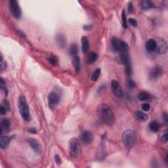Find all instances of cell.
<instances>
[{
    "label": "cell",
    "instance_id": "1",
    "mask_svg": "<svg viewBox=\"0 0 168 168\" xmlns=\"http://www.w3.org/2000/svg\"><path fill=\"white\" fill-rule=\"evenodd\" d=\"M97 114L100 122L111 126L114 124L115 118L111 108L106 104H99L97 108Z\"/></svg>",
    "mask_w": 168,
    "mask_h": 168
},
{
    "label": "cell",
    "instance_id": "2",
    "mask_svg": "<svg viewBox=\"0 0 168 168\" xmlns=\"http://www.w3.org/2000/svg\"><path fill=\"white\" fill-rule=\"evenodd\" d=\"M122 139L125 148L130 150L135 145L137 141V134L134 130H126L122 133Z\"/></svg>",
    "mask_w": 168,
    "mask_h": 168
},
{
    "label": "cell",
    "instance_id": "3",
    "mask_svg": "<svg viewBox=\"0 0 168 168\" xmlns=\"http://www.w3.org/2000/svg\"><path fill=\"white\" fill-rule=\"evenodd\" d=\"M18 107L19 113L22 119L26 122H29L31 119L30 109H29L28 102L24 96H20L18 99Z\"/></svg>",
    "mask_w": 168,
    "mask_h": 168
},
{
    "label": "cell",
    "instance_id": "4",
    "mask_svg": "<svg viewBox=\"0 0 168 168\" xmlns=\"http://www.w3.org/2000/svg\"><path fill=\"white\" fill-rule=\"evenodd\" d=\"M111 45L112 49L115 51L121 52H127L129 50V46L125 41L122 39H118L117 38H113L111 41Z\"/></svg>",
    "mask_w": 168,
    "mask_h": 168
},
{
    "label": "cell",
    "instance_id": "5",
    "mask_svg": "<svg viewBox=\"0 0 168 168\" xmlns=\"http://www.w3.org/2000/svg\"><path fill=\"white\" fill-rule=\"evenodd\" d=\"M8 6H9V9L10 14L14 18L18 19L21 17L22 15V11L21 9L18 4V2L16 0H10L8 2Z\"/></svg>",
    "mask_w": 168,
    "mask_h": 168
},
{
    "label": "cell",
    "instance_id": "6",
    "mask_svg": "<svg viewBox=\"0 0 168 168\" xmlns=\"http://www.w3.org/2000/svg\"><path fill=\"white\" fill-rule=\"evenodd\" d=\"M70 154L72 158H76L78 156L80 151V145L78 140L76 138L71 139L69 142Z\"/></svg>",
    "mask_w": 168,
    "mask_h": 168
},
{
    "label": "cell",
    "instance_id": "7",
    "mask_svg": "<svg viewBox=\"0 0 168 168\" xmlns=\"http://www.w3.org/2000/svg\"><path fill=\"white\" fill-rule=\"evenodd\" d=\"M60 101V96L59 93L57 92L52 91L48 95V103L49 106L51 108H54L59 104Z\"/></svg>",
    "mask_w": 168,
    "mask_h": 168
},
{
    "label": "cell",
    "instance_id": "8",
    "mask_svg": "<svg viewBox=\"0 0 168 168\" xmlns=\"http://www.w3.org/2000/svg\"><path fill=\"white\" fill-rule=\"evenodd\" d=\"M156 41V51L158 54L164 55L167 51V44L164 39L158 38Z\"/></svg>",
    "mask_w": 168,
    "mask_h": 168
},
{
    "label": "cell",
    "instance_id": "9",
    "mask_svg": "<svg viewBox=\"0 0 168 168\" xmlns=\"http://www.w3.org/2000/svg\"><path fill=\"white\" fill-rule=\"evenodd\" d=\"M111 89L112 93L118 98H122L123 95V90L120 83L116 80H112L111 82Z\"/></svg>",
    "mask_w": 168,
    "mask_h": 168
},
{
    "label": "cell",
    "instance_id": "10",
    "mask_svg": "<svg viewBox=\"0 0 168 168\" xmlns=\"http://www.w3.org/2000/svg\"><path fill=\"white\" fill-rule=\"evenodd\" d=\"M27 142L35 153H40L41 150V146L38 141L33 138H29L27 139Z\"/></svg>",
    "mask_w": 168,
    "mask_h": 168
},
{
    "label": "cell",
    "instance_id": "11",
    "mask_svg": "<svg viewBox=\"0 0 168 168\" xmlns=\"http://www.w3.org/2000/svg\"><path fill=\"white\" fill-rule=\"evenodd\" d=\"M81 139L83 144H90L93 140V133L89 131H84L83 132L81 133Z\"/></svg>",
    "mask_w": 168,
    "mask_h": 168
},
{
    "label": "cell",
    "instance_id": "12",
    "mask_svg": "<svg viewBox=\"0 0 168 168\" xmlns=\"http://www.w3.org/2000/svg\"><path fill=\"white\" fill-rule=\"evenodd\" d=\"M15 137L14 135L11 136H1L0 139V146L1 148L4 150H6L8 146H9L10 142L12 141V139Z\"/></svg>",
    "mask_w": 168,
    "mask_h": 168
},
{
    "label": "cell",
    "instance_id": "13",
    "mask_svg": "<svg viewBox=\"0 0 168 168\" xmlns=\"http://www.w3.org/2000/svg\"><path fill=\"white\" fill-rule=\"evenodd\" d=\"M162 68L159 66H156L153 68V69H152V70L150 71V72L149 74V77L151 80H156V79L160 77V75L162 74Z\"/></svg>",
    "mask_w": 168,
    "mask_h": 168
},
{
    "label": "cell",
    "instance_id": "14",
    "mask_svg": "<svg viewBox=\"0 0 168 168\" xmlns=\"http://www.w3.org/2000/svg\"><path fill=\"white\" fill-rule=\"evenodd\" d=\"M145 48L148 52H153L156 49V41L154 39H149L145 43Z\"/></svg>",
    "mask_w": 168,
    "mask_h": 168
},
{
    "label": "cell",
    "instance_id": "15",
    "mask_svg": "<svg viewBox=\"0 0 168 168\" xmlns=\"http://www.w3.org/2000/svg\"><path fill=\"white\" fill-rule=\"evenodd\" d=\"M120 62L122 63V64L124 65L125 66L131 65L130 57V55H129L127 52H121V54L120 55Z\"/></svg>",
    "mask_w": 168,
    "mask_h": 168
},
{
    "label": "cell",
    "instance_id": "16",
    "mask_svg": "<svg viewBox=\"0 0 168 168\" xmlns=\"http://www.w3.org/2000/svg\"><path fill=\"white\" fill-rule=\"evenodd\" d=\"M10 127V123L9 119L4 118L1 122V127H0V135H2L3 132H6L9 130Z\"/></svg>",
    "mask_w": 168,
    "mask_h": 168
},
{
    "label": "cell",
    "instance_id": "17",
    "mask_svg": "<svg viewBox=\"0 0 168 168\" xmlns=\"http://www.w3.org/2000/svg\"><path fill=\"white\" fill-rule=\"evenodd\" d=\"M56 41L58 46L61 48L64 47L66 44V39L64 36L62 35V34H59L56 36Z\"/></svg>",
    "mask_w": 168,
    "mask_h": 168
},
{
    "label": "cell",
    "instance_id": "18",
    "mask_svg": "<svg viewBox=\"0 0 168 168\" xmlns=\"http://www.w3.org/2000/svg\"><path fill=\"white\" fill-rule=\"evenodd\" d=\"M72 64L74 67L75 68L76 72H80L81 70V60L78 56H74L72 60Z\"/></svg>",
    "mask_w": 168,
    "mask_h": 168
},
{
    "label": "cell",
    "instance_id": "19",
    "mask_svg": "<svg viewBox=\"0 0 168 168\" xmlns=\"http://www.w3.org/2000/svg\"><path fill=\"white\" fill-rule=\"evenodd\" d=\"M81 49H82L83 52H88L89 49V40L86 36H82L81 38Z\"/></svg>",
    "mask_w": 168,
    "mask_h": 168
},
{
    "label": "cell",
    "instance_id": "20",
    "mask_svg": "<svg viewBox=\"0 0 168 168\" xmlns=\"http://www.w3.org/2000/svg\"><path fill=\"white\" fill-rule=\"evenodd\" d=\"M98 55L94 52H91L89 54L88 59H87V63L88 64H93L94 62H96V60L98 59Z\"/></svg>",
    "mask_w": 168,
    "mask_h": 168
},
{
    "label": "cell",
    "instance_id": "21",
    "mask_svg": "<svg viewBox=\"0 0 168 168\" xmlns=\"http://www.w3.org/2000/svg\"><path fill=\"white\" fill-rule=\"evenodd\" d=\"M135 116L136 119L139 121H141V122H145V121L148 119V115L141 111L136 112L135 113Z\"/></svg>",
    "mask_w": 168,
    "mask_h": 168
},
{
    "label": "cell",
    "instance_id": "22",
    "mask_svg": "<svg viewBox=\"0 0 168 168\" xmlns=\"http://www.w3.org/2000/svg\"><path fill=\"white\" fill-rule=\"evenodd\" d=\"M141 7L144 10H148L154 7V5L153 3L148 0H144L141 1Z\"/></svg>",
    "mask_w": 168,
    "mask_h": 168
},
{
    "label": "cell",
    "instance_id": "23",
    "mask_svg": "<svg viewBox=\"0 0 168 168\" xmlns=\"http://www.w3.org/2000/svg\"><path fill=\"white\" fill-rule=\"evenodd\" d=\"M149 128L152 132L156 133L159 130L160 125L156 121H152V122L149 123Z\"/></svg>",
    "mask_w": 168,
    "mask_h": 168
},
{
    "label": "cell",
    "instance_id": "24",
    "mask_svg": "<svg viewBox=\"0 0 168 168\" xmlns=\"http://www.w3.org/2000/svg\"><path fill=\"white\" fill-rule=\"evenodd\" d=\"M138 98L141 101H146L147 100L150 99V94L147 93V92L142 91L139 94Z\"/></svg>",
    "mask_w": 168,
    "mask_h": 168
},
{
    "label": "cell",
    "instance_id": "25",
    "mask_svg": "<svg viewBox=\"0 0 168 168\" xmlns=\"http://www.w3.org/2000/svg\"><path fill=\"white\" fill-rule=\"evenodd\" d=\"M69 52L70 54L71 55H73L74 57L76 56L77 54L78 53V46L77 44L76 43H72L71 46H70L69 48Z\"/></svg>",
    "mask_w": 168,
    "mask_h": 168
},
{
    "label": "cell",
    "instance_id": "26",
    "mask_svg": "<svg viewBox=\"0 0 168 168\" xmlns=\"http://www.w3.org/2000/svg\"><path fill=\"white\" fill-rule=\"evenodd\" d=\"M101 69L100 68H97L95 70H94V72L92 74L91 76V80L93 81H96L98 80V79L99 78V76L101 74Z\"/></svg>",
    "mask_w": 168,
    "mask_h": 168
},
{
    "label": "cell",
    "instance_id": "27",
    "mask_svg": "<svg viewBox=\"0 0 168 168\" xmlns=\"http://www.w3.org/2000/svg\"><path fill=\"white\" fill-rule=\"evenodd\" d=\"M47 60H48L50 64L52 66H56L58 64V62H59L58 58L55 55H51V56L47 58Z\"/></svg>",
    "mask_w": 168,
    "mask_h": 168
},
{
    "label": "cell",
    "instance_id": "28",
    "mask_svg": "<svg viewBox=\"0 0 168 168\" xmlns=\"http://www.w3.org/2000/svg\"><path fill=\"white\" fill-rule=\"evenodd\" d=\"M122 26L123 28H127V19L126 17V13L124 10L122 13Z\"/></svg>",
    "mask_w": 168,
    "mask_h": 168
},
{
    "label": "cell",
    "instance_id": "29",
    "mask_svg": "<svg viewBox=\"0 0 168 168\" xmlns=\"http://www.w3.org/2000/svg\"><path fill=\"white\" fill-rule=\"evenodd\" d=\"M126 85H127V88L130 89H132L136 88L135 82L133 80H131V79H128V80H127V81H126Z\"/></svg>",
    "mask_w": 168,
    "mask_h": 168
},
{
    "label": "cell",
    "instance_id": "30",
    "mask_svg": "<svg viewBox=\"0 0 168 168\" xmlns=\"http://www.w3.org/2000/svg\"><path fill=\"white\" fill-rule=\"evenodd\" d=\"M0 85H1V88L3 91H4V93L5 95H7L8 93V91H7V88L6 87V85H5V81L4 80V78H1V81H0Z\"/></svg>",
    "mask_w": 168,
    "mask_h": 168
},
{
    "label": "cell",
    "instance_id": "31",
    "mask_svg": "<svg viewBox=\"0 0 168 168\" xmlns=\"http://www.w3.org/2000/svg\"><path fill=\"white\" fill-rule=\"evenodd\" d=\"M8 111H9V110L7 109V108L5 107L4 105H1V106H0V114L1 115H5Z\"/></svg>",
    "mask_w": 168,
    "mask_h": 168
},
{
    "label": "cell",
    "instance_id": "32",
    "mask_svg": "<svg viewBox=\"0 0 168 168\" xmlns=\"http://www.w3.org/2000/svg\"><path fill=\"white\" fill-rule=\"evenodd\" d=\"M134 10V6L132 2H129V4L127 5V12L128 13H133Z\"/></svg>",
    "mask_w": 168,
    "mask_h": 168
},
{
    "label": "cell",
    "instance_id": "33",
    "mask_svg": "<svg viewBox=\"0 0 168 168\" xmlns=\"http://www.w3.org/2000/svg\"><path fill=\"white\" fill-rule=\"evenodd\" d=\"M128 22L131 26H133V27H136V26H137V21H136L135 18H130L128 19Z\"/></svg>",
    "mask_w": 168,
    "mask_h": 168
},
{
    "label": "cell",
    "instance_id": "34",
    "mask_svg": "<svg viewBox=\"0 0 168 168\" xmlns=\"http://www.w3.org/2000/svg\"><path fill=\"white\" fill-rule=\"evenodd\" d=\"M141 108L144 112H148L149 111L150 109V104L148 103H144L142 104Z\"/></svg>",
    "mask_w": 168,
    "mask_h": 168
},
{
    "label": "cell",
    "instance_id": "35",
    "mask_svg": "<svg viewBox=\"0 0 168 168\" xmlns=\"http://www.w3.org/2000/svg\"><path fill=\"white\" fill-rule=\"evenodd\" d=\"M168 140V135L167 133L165 132L164 134H163L162 136H161V141L164 143H166Z\"/></svg>",
    "mask_w": 168,
    "mask_h": 168
},
{
    "label": "cell",
    "instance_id": "36",
    "mask_svg": "<svg viewBox=\"0 0 168 168\" xmlns=\"http://www.w3.org/2000/svg\"><path fill=\"white\" fill-rule=\"evenodd\" d=\"M55 163L57 165H60L62 164V160L61 158H60V157L59 155H58V154H56L55 156Z\"/></svg>",
    "mask_w": 168,
    "mask_h": 168
},
{
    "label": "cell",
    "instance_id": "37",
    "mask_svg": "<svg viewBox=\"0 0 168 168\" xmlns=\"http://www.w3.org/2000/svg\"><path fill=\"white\" fill-rule=\"evenodd\" d=\"M0 66H1V70H3L6 68V62L4 61V59H3V57H1V62H0Z\"/></svg>",
    "mask_w": 168,
    "mask_h": 168
},
{
    "label": "cell",
    "instance_id": "38",
    "mask_svg": "<svg viewBox=\"0 0 168 168\" xmlns=\"http://www.w3.org/2000/svg\"><path fill=\"white\" fill-rule=\"evenodd\" d=\"M105 89H106V85H104V84H102L101 86L99 87L98 90H97V93L101 94V93H102L104 90Z\"/></svg>",
    "mask_w": 168,
    "mask_h": 168
},
{
    "label": "cell",
    "instance_id": "39",
    "mask_svg": "<svg viewBox=\"0 0 168 168\" xmlns=\"http://www.w3.org/2000/svg\"><path fill=\"white\" fill-rule=\"evenodd\" d=\"M163 118H164V122L165 123V124H167V122H168V119H167V113H164V114H163Z\"/></svg>",
    "mask_w": 168,
    "mask_h": 168
},
{
    "label": "cell",
    "instance_id": "40",
    "mask_svg": "<svg viewBox=\"0 0 168 168\" xmlns=\"http://www.w3.org/2000/svg\"><path fill=\"white\" fill-rule=\"evenodd\" d=\"M92 26L91 25H85V26H83V29L84 30H90L92 28Z\"/></svg>",
    "mask_w": 168,
    "mask_h": 168
},
{
    "label": "cell",
    "instance_id": "41",
    "mask_svg": "<svg viewBox=\"0 0 168 168\" xmlns=\"http://www.w3.org/2000/svg\"><path fill=\"white\" fill-rule=\"evenodd\" d=\"M28 131L31 133H37V130L35 128H30L28 130Z\"/></svg>",
    "mask_w": 168,
    "mask_h": 168
}]
</instances>
